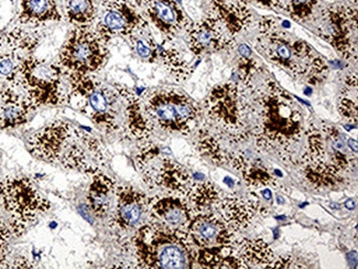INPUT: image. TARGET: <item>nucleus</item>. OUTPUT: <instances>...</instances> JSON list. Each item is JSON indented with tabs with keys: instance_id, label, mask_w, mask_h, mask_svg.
Returning a JSON list of instances; mask_svg holds the SVG:
<instances>
[{
	"instance_id": "6ab92c4d",
	"label": "nucleus",
	"mask_w": 358,
	"mask_h": 269,
	"mask_svg": "<svg viewBox=\"0 0 358 269\" xmlns=\"http://www.w3.org/2000/svg\"><path fill=\"white\" fill-rule=\"evenodd\" d=\"M60 166L91 177L107 167L104 148L99 138L78 128L76 138L61 159Z\"/></svg>"
},
{
	"instance_id": "393cba45",
	"label": "nucleus",
	"mask_w": 358,
	"mask_h": 269,
	"mask_svg": "<svg viewBox=\"0 0 358 269\" xmlns=\"http://www.w3.org/2000/svg\"><path fill=\"white\" fill-rule=\"evenodd\" d=\"M208 13L217 18L234 39L254 25V15L243 0H210Z\"/></svg>"
},
{
	"instance_id": "bb28decb",
	"label": "nucleus",
	"mask_w": 358,
	"mask_h": 269,
	"mask_svg": "<svg viewBox=\"0 0 358 269\" xmlns=\"http://www.w3.org/2000/svg\"><path fill=\"white\" fill-rule=\"evenodd\" d=\"M91 178L92 181L86 194V203L96 218H105L112 209L118 184L105 170L96 171Z\"/></svg>"
},
{
	"instance_id": "a211bd4d",
	"label": "nucleus",
	"mask_w": 358,
	"mask_h": 269,
	"mask_svg": "<svg viewBox=\"0 0 358 269\" xmlns=\"http://www.w3.org/2000/svg\"><path fill=\"white\" fill-rule=\"evenodd\" d=\"M185 40L194 57L212 55L236 47V39L231 38L217 18L208 13L204 18L193 21L185 32Z\"/></svg>"
},
{
	"instance_id": "4be33fe9",
	"label": "nucleus",
	"mask_w": 358,
	"mask_h": 269,
	"mask_svg": "<svg viewBox=\"0 0 358 269\" xmlns=\"http://www.w3.org/2000/svg\"><path fill=\"white\" fill-rule=\"evenodd\" d=\"M227 163L233 167L245 184L252 191L277 188V171L270 169L265 161L246 151H231L227 155Z\"/></svg>"
},
{
	"instance_id": "7ed1b4c3",
	"label": "nucleus",
	"mask_w": 358,
	"mask_h": 269,
	"mask_svg": "<svg viewBox=\"0 0 358 269\" xmlns=\"http://www.w3.org/2000/svg\"><path fill=\"white\" fill-rule=\"evenodd\" d=\"M254 48L268 62L302 83L317 86L327 80L329 67L306 40L291 34L273 17L258 21Z\"/></svg>"
},
{
	"instance_id": "a878e982",
	"label": "nucleus",
	"mask_w": 358,
	"mask_h": 269,
	"mask_svg": "<svg viewBox=\"0 0 358 269\" xmlns=\"http://www.w3.org/2000/svg\"><path fill=\"white\" fill-rule=\"evenodd\" d=\"M214 210L229 224L231 230H242L248 228L255 216L262 210L259 202L247 200L231 194H223Z\"/></svg>"
},
{
	"instance_id": "37998d69",
	"label": "nucleus",
	"mask_w": 358,
	"mask_h": 269,
	"mask_svg": "<svg viewBox=\"0 0 358 269\" xmlns=\"http://www.w3.org/2000/svg\"><path fill=\"white\" fill-rule=\"evenodd\" d=\"M354 4H356V5H357V0H354Z\"/></svg>"
},
{
	"instance_id": "c85d7f7f",
	"label": "nucleus",
	"mask_w": 358,
	"mask_h": 269,
	"mask_svg": "<svg viewBox=\"0 0 358 269\" xmlns=\"http://www.w3.org/2000/svg\"><path fill=\"white\" fill-rule=\"evenodd\" d=\"M234 257L238 268H273L277 256L273 249L262 238H244L236 242Z\"/></svg>"
},
{
	"instance_id": "ea45409f",
	"label": "nucleus",
	"mask_w": 358,
	"mask_h": 269,
	"mask_svg": "<svg viewBox=\"0 0 358 269\" xmlns=\"http://www.w3.org/2000/svg\"><path fill=\"white\" fill-rule=\"evenodd\" d=\"M300 267L302 266L296 265L290 256L275 258L273 264V268H300Z\"/></svg>"
},
{
	"instance_id": "79ce46f5",
	"label": "nucleus",
	"mask_w": 358,
	"mask_h": 269,
	"mask_svg": "<svg viewBox=\"0 0 358 269\" xmlns=\"http://www.w3.org/2000/svg\"><path fill=\"white\" fill-rule=\"evenodd\" d=\"M143 1H145V0H134V3H135L136 5L138 6V7H139V9H141V5H143Z\"/></svg>"
},
{
	"instance_id": "c03bdc74",
	"label": "nucleus",
	"mask_w": 358,
	"mask_h": 269,
	"mask_svg": "<svg viewBox=\"0 0 358 269\" xmlns=\"http://www.w3.org/2000/svg\"></svg>"
},
{
	"instance_id": "b1692460",
	"label": "nucleus",
	"mask_w": 358,
	"mask_h": 269,
	"mask_svg": "<svg viewBox=\"0 0 358 269\" xmlns=\"http://www.w3.org/2000/svg\"><path fill=\"white\" fill-rule=\"evenodd\" d=\"M36 109L22 92L0 83V130H15L27 124Z\"/></svg>"
},
{
	"instance_id": "72a5a7b5",
	"label": "nucleus",
	"mask_w": 358,
	"mask_h": 269,
	"mask_svg": "<svg viewBox=\"0 0 358 269\" xmlns=\"http://www.w3.org/2000/svg\"><path fill=\"white\" fill-rule=\"evenodd\" d=\"M262 72V67L252 57L250 46L243 43L238 47V65H237V83L252 92L255 88V78Z\"/></svg>"
},
{
	"instance_id": "f8f14e48",
	"label": "nucleus",
	"mask_w": 358,
	"mask_h": 269,
	"mask_svg": "<svg viewBox=\"0 0 358 269\" xmlns=\"http://www.w3.org/2000/svg\"><path fill=\"white\" fill-rule=\"evenodd\" d=\"M135 163L143 182L150 189L183 197L194 178L183 165L172 158L169 151L157 144H143L136 155Z\"/></svg>"
},
{
	"instance_id": "c756f323",
	"label": "nucleus",
	"mask_w": 358,
	"mask_h": 269,
	"mask_svg": "<svg viewBox=\"0 0 358 269\" xmlns=\"http://www.w3.org/2000/svg\"><path fill=\"white\" fill-rule=\"evenodd\" d=\"M222 191L210 181H203L193 178L183 197L195 213L206 212L215 207L221 199Z\"/></svg>"
},
{
	"instance_id": "9b49d317",
	"label": "nucleus",
	"mask_w": 358,
	"mask_h": 269,
	"mask_svg": "<svg viewBox=\"0 0 358 269\" xmlns=\"http://www.w3.org/2000/svg\"><path fill=\"white\" fill-rule=\"evenodd\" d=\"M108 43L101 39L93 27H73L61 47L57 64L63 74L95 76L107 64Z\"/></svg>"
},
{
	"instance_id": "f704fd0d",
	"label": "nucleus",
	"mask_w": 358,
	"mask_h": 269,
	"mask_svg": "<svg viewBox=\"0 0 358 269\" xmlns=\"http://www.w3.org/2000/svg\"><path fill=\"white\" fill-rule=\"evenodd\" d=\"M128 39L133 46L136 55L145 62H158V43L155 41L151 34H149V29L145 32H138L129 36Z\"/></svg>"
},
{
	"instance_id": "39448f33",
	"label": "nucleus",
	"mask_w": 358,
	"mask_h": 269,
	"mask_svg": "<svg viewBox=\"0 0 358 269\" xmlns=\"http://www.w3.org/2000/svg\"><path fill=\"white\" fill-rule=\"evenodd\" d=\"M138 267L151 269L193 268L194 254L187 230L148 222L129 240Z\"/></svg>"
},
{
	"instance_id": "f3484780",
	"label": "nucleus",
	"mask_w": 358,
	"mask_h": 269,
	"mask_svg": "<svg viewBox=\"0 0 358 269\" xmlns=\"http://www.w3.org/2000/svg\"><path fill=\"white\" fill-rule=\"evenodd\" d=\"M115 207L109 226L118 235H133L149 221V197L133 186L118 184L115 192ZM131 237V236H130Z\"/></svg>"
},
{
	"instance_id": "7c9ffc66",
	"label": "nucleus",
	"mask_w": 358,
	"mask_h": 269,
	"mask_svg": "<svg viewBox=\"0 0 358 269\" xmlns=\"http://www.w3.org/2000/svg\"><path fill=\"white\" fill-rule=\"evenodd\" d=\"M63 18L73 27H93L99 15V0H62Z\"/></svg>"
},
{
	"instance_id": "6e6552de",
	"label": "nucleus",
	"mask_w": 358,
	"mask_h": 269,
	"mask_svg": "<svg viewBox=\"0 0 358 269\" xmlns=\"http://www.w3.org/2000/svg\"><path fill=\"white\" fill-rule=\"evenodd\" d=\"M145 113L155 128L189 136L203 116V107L185 92L158 88L141 97Z\"/></svg>"
},
{
	"instance_id": "1a4fd4ad",
	"label": "nucleus",
	"mask_w": 358,
	"mask_h": 269,
	"mask_svg": "<svg viewBox=\"0 0 358 269\" xmlns=\"http://www.w3.org/2000/svg\"><path fill=\"white\" fill-rule=\"evenodd\" d=\"M0 207L8 215L13 236L19 237L51 210V202L28 177L7 176L0 179Z\"/></svg>"
},
{
	"instance_id": "2eb2a0df",
	"label": "nucleus",
	"mask_w": 358,
	"mask_h": 269,
	"mask_svg": "<svg viewBox=\"0 0 358 269\" xmlns=\"http://www.w3.org/2000/svg\"><path fill=\"white\" fill-rule=\"evenodd\" d=\"M43 36L40 28L20 25L0 34V83L18 90L21 63L24 57L34 55Z\"/></svg>"
},
{
	"instance_id": "aec40b11",
	"label": "nucleus",
	"mask_w": 358,
	"mask_h": 269,
	"mask_svg": "<svg viewBox=\"0 0 358 269\" xmlns=\"http://www.w3.org/2000/svg\"><path fill=\"white\" fill-rule=\"evenodd\" d=\"M141 11L166 41H172L176 36L187 32L193 22L179 0H145Z\"/></svg>"
},
{
	"instance_id": "cd10ccee",
	"label": "nucleus",
	"mask_w": 358,
	"mask_h": 269,
	"mask_svg": "<svg viewBox=\"0 0 358 269\" xmlns=\"http://www.w3.org/2000/svg\"><path fill=\"white\" fill-rule=\"evenodd\" d=\"M63 15L57 0H20L17 22L28 28H41L51 22H60Z\"/></svg>"
},
{
	"instance_id": "9d476101",
	"label": "nucleus",
	"mask_w": 358,
	"mask_h": 269,
	"mask_svg": "<svg viewBox=\"0 0 358 269\" xmlns=\"http://www.w3.org/2000/svg\"><path fill=\"white\" fill-rule=\"evenodd\" d=\"M63 78L64 74L57 62L28 55L19 69L18 90L36 109L62 106L68 99Z\"/></svg>"
},
{
	"instance_id": "f03ea898",
	"label": "nucleus",
	"mask_w": 358,
	"mask_h": 269,
	"mask_svg": "<svg viewBox=\"0 0 358 269\" xmlns=\"http://www.w3.org/2000/svg\"><path fill=\"white\" fill-rule=\"evenodd\" d=\"M299 163L302 176L312 186H338L356 167L357 142L334 125L310 124Z\"/></svg>"
},
{
	"instance_id": "473e14b6",
	"label": "nucleus",
	"mask_w": 358,
	"mask_h": 269,
	"mask_svg": "<svg viewBox=\"0 0 358 269\" xmlns=\"http://www.w3.org/2000/svg\"><path fill=\"white\" fill-rule=\"evenodd\" d=\"M158 62H162L170 76L178 82H185L192 74V67L173 46H159Z\"/></svg>"
},
{
	"instance_id": "a19ab883",
	"label": "nucleus",
	"mask_w": 358,
	"mask_h": 269,
	"mask_svg": "<svg viewBox=\"0 0 358 269\" xmlns=\"http://www.w3.org/2000/svg\"><path fill=\"white\" fill-rule=\"evenodd\" d=\"M36 265L29 259L24 258V257H19V258L15 259L11 263H7L5 268H34Z\"/></svg>"
},
{
	"instance_id": "5701e85b",
	"label": "nucleus",
	"mask_w": 358,
	"mask_h": 269,
	"mask_svg": "<svg viewBox=\"0 0 358 269\" xmlns=\"http://www.w3.org/2000/svg\"><path fill=\"white\" fill-rule=\"evenodd\" d=\"M113 88L120 94L122 101V115L126 132L139 142H145L156 130L145 113L143 99L131 88L124 84L114 83Z\"/></svg>"
},
{
	"instance_id": "412c9836",
	"label": "nucleus",
	"mask_w": 358,
	"mask_h": 269,
	"mask_svg": "<svg viewBox=\"0 0 358 269\" xmlns=\"http://www.w3.org/2000/svg\"><path fill=\"white\" fill-rule=\"evenodd\" d=\"M195 212L185 198L178 194L149 197V221L174 230H187Z\"/></svg>"
},
{
	"instance_id": "20e7f679",
	"label": "nucleus",
	"mask_w": 358,
	"mask_h": 269,
	"mask_svg": "<svg viewBox=\"0 0 358 269\" xmlns=\"http://www.w3.org/2000/svg\"><path fill=\"white\" fill-rule=\"evenodd\" d=\"M202 107L206 125L221 140L234 146L252 137V97L244 86L234 81L216 84Z\"/></svg>"
},
{
	"instance_id": "423d86ee",
	"label": "nucleus",
	"mask_w": 358,
	"mask_h": 269,
	"mask_svg": "<svg viewBox=\"0 0 358 269\" xmlns=\"http://www.w3.org/2000/svg\"><path fill=\"white\" fill-rule=\"evenodd\" d=\"M66 103L107 134L124 127L122 101L112 85L95 76H68Z\"/></svg>"
},
{
	"instance_id": "e433bc0d",
	"label": "nucleus",
	"mask_w": 358,
	"mask_h": 269,
	"mask_svg": "<svg viewBox=\"0 0 358 269\" xmlns=\"http://www.w3.org/2000/svg\"><path fill=\"white\" fill-rule=\"evenodd\" d=\"M11 233L8 222L0 219V268H5L6 264L8 263L9 246H10Z\"/></svg>"
},
{
	"instance_id": "2f4dec72",
	"label": "nucleus",
	"mask_w": 358,
	"mask_h": 269,
	"mask_svg": "<svg viewBox=\"0 0 358 269\" xmlns=\"http://www.w3.org/2000/svg\"><path fill=\"white\" fill-rule=\"evenodd\" d=\"M195 147L202 157L208 159L216 166H223L227 163L229 153L222 145L221 139L210 130L208 125H204L197 130Z\"/></svg>"
},
{
	"instance_id": "dca6fc26",
	"label": "nucleus",
	"mask_w": 358,
	"mask_h": 269,
	"mask_svg": "<svg viewBox=\"0 0 358 269\" xmlns=\"http://www.w3.org/2000/svg\"><path fill=\"white\" fill-rule=\"evenodd\" d=\"M78 127L65 119H53L27 140L29 153L49 165H60L65 151L76 138Z\"/></svg>"
},
{
	"instance_id": "58836bf2",
	"label": "nucleus",
	"mask_w": 358,
	"mask_h": 269,
	"mask_svg": "<svg viewBox=\"0 0 358 269\" xmlns=\"http://www.w3.org/2000/svg\"><path fill=\"white\" fill-rule=\"evenodd\" d=\"M246 4H255L268 9L283 11V0H243Z\"/></svg>"
},
{
	"instance_id": "c9c22d12",
	"label": "nucleus",
	"mask_w": 358,
	"mask_h": 269,
	"mask_svg": "<svg viewBox=\"0 0 358 269\" xmlns=\"http://www.w3.org/2000/svg\"><path fill=\"white\" fill-rule=\"evenodd\" d=\"M319 0H283V11L296 22L304 24L315 16Z\"/></svg>"
},
{
	"instance_id": "f257e3e1",
	"label": "nucleus",
	"mask_w": 358,
	"mask_h": 269,
	"mask_svg": "<svg viewBox=\"0 0 358 269\" xmlns=\"http://www.w3.org/2000/svg\"><path fill=\"white\" fill-rule=\"evenodd\" d=\"M250 97L252 137L258 149L296 163V151L310 125L303 106L270 78L255 86Z\"/></svg>"
},
{
	"instance_id": "4c0bfd02",
	"label": "nucleus",
	"mask_w": 358,
	"mask_h": 269,
	"mask_svg": "<svg viewBox=\"0 0 358 269\" xmlns=\"http://www.w3.org/2000/svg\"><path fill=\"white\" fill-rule=\"evenodd\" d=\"M338 111L341 116L350 124H357V101L348 99V96H342L338 103Z\"/></svg>"
},
{
	"instance_id": "4468645a",
	"label": "nucleus",
	"mask_w": 358,
	"mask_h": 269,
	"mask_svg": "<svg viewBox=\"0 0 358 269\" xmlns=\"http://www.w3.org/2000/svg\"><path fill=\"white\" fill-rule=\"evenodd\" d=\"M94 30L106 43L116 38H129L149 29L134 0H99V15Z\"/></svg>"
},
{
	"instance_id": "0eeeda50",
	"label": "nucleus",
	"mask_w": 358,
	"mask_h": 269,
	"mask_svg": "<svg viewBox=\"0 0 358 269\" xmlns=\"http://www.w3.org/2000/svg\"><path fill=\"white\" fill-rule=\"evenodd\" d=\"M195 265L203 268H238L234 257L235 230L212 211L195 213L187 228Z\"/></svg>"
},
{
	"instance_id": "ddd939ff",
	"label": "nucleus",
	"mask_w": 358,
	"mask_h": 269,
	"mask_svg": "<svg viewBox=\"0 0 358 269\" xmlns=\"http://www.w3.org/2000/svg\"><path fill=\"white\" fill-rule=\"evenodd\" d=\"M319 36L338 55L348 61H357V5L327 6L320 13L317 24Z\"/></svg>"
}]
</instances>
